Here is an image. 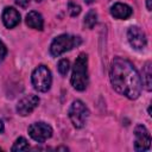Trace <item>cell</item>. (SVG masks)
Segmentation results:
<instances>
[{
	"mask_svg": "<svg viewBox=\"0 0 152 152\" xmlns=\"http://www.w3.org/2000/svg\"><path fill=\"white\" fill-rule=\"evenodd\" d=\"M113 88L119 94L134 100L141 93V78L133 64L121 57L113 59L109 71Z\"/></svg>",
	"mask_w": 152,
	"mask_h": 152,
	"instance_id": "6da1fadb",
	"label": "cell"
},
{
	"mask_svg": "<svg viewBox=\"0 0 152 152\" xmlns=\"http://www.w3.org/2000/svg\"><path fill=\"white\" fill-rule=\"evenodd\" d=\"M71 84L80 91L84 90L88 86V56L86 53H80L74 63Z\"/></svg>",
	"mask_w": 152,
	"mask_h": 152,
	"instance_id": "7a4b0ae2",
	"label": "cell"
},
{
	"mask_svg": "<svg viewBox=\"0 0 152 152\" xmlns=\"http://www.w3.org/2000/svg\"><path fill=\"white\" fill-rule=\"evenodd\" d=\"M81 43H82V40L78 36L61 34L52 40L51 46H50V53L53 57H58L59 55L78 46Z\"/></svg>",
	"mask_w": 152,
	"mask_h": 152,
	"instance_id": "3957f363",
	"label": "cell"
},
{
	"mask_svg": "<svg viewBox=\"0 0 152 152\" xmlns=\"http://www.w3.org/2000/svg\"><path fill=\"white\" fill-rule=\"evenodd\" d=\"M51 72L45 65H39L32 72V84L38 91H48L51 87Z\"/></svg>",
	"mask_w": 152,
	"mask_h": 152,
	"instance_id": "277c9868",
	"label": "cell"
},
{
	"mask_svg": "<svg viewBox=\"0 0 152 152\" xmlns=\"http://www.w3.org/2000/svg\"><path fill=\"white\" fill-rule=\"evenodd\" d=\"M88 116H89V110L86 107V104L80 100L74 101L69 108V118H70L74 127L82 128L86 125Z\"/></svg>",
	"mask_w": 152,
	"mask_h": 152,
	"instance_id": "5b68a950",
	"label": "cell"
},
{
	"mask_svg": "<svg viewBox=\"0 0 152 152\" xmlns=\"http://www.w3.org/2000/svg\"><path fill=\"white\" fill-rule=\"evenodd\" d=\"M28 134L37 142H44L52 135V128L50 125L43 121L34 122L28 127Z\"/></svg>",
	"mask_w": 152,
	"mask_h": 152,
	"instance_id": "8992f818",
	"label": "cell"
},
{
	"mask_svg": "<svg viewBox=\"0 0 152 152\" xmlns=\"http://www.w3.org/2000/svg\"><path fill=\"white\" fill-rule=\"evenodd\" d=\"M135 141H134V150L135 151H146L151 146V135L147 128L144 125H138L134 129Z\"/></svg>",
	"mask_w": 152,
	"mask_h": 152,
	"instance_id": "52a82bcc",
	"label": "cell"
},
{
	"mask_svg": "<svg viewBox=\"0 0 152 152\" xmlns=\"http://www.w3.org/2000/svg\"><path fill=\"white\" fill-rule=\"evenodd\" d=\"M38 103H39V97L36 96V95H27L25 97H23L18 104H17V112L19 115L21 116H26L28 115L30 113H32L36 107H38Z\"/></svg>",
	"mask_w": 152,
	"mask_h": 152,
	"instance_id": "ba28073f",
	"label": "cell"
},
{
	"mask_svg": "<svg viewBox=\"0 0 152 152\" xmlns=\"http://www.w3.org/2000/svg\"><path fill=\"white\" fill-rule=\"evenodd\" d=\"M127 38H128V42L129 44L137 49V50H141L145 48L146 45V37H145V33L144 31L138 27V26H131L127 31Z\"/></svg>",
	"mask_w": 152,
	"mask_h": 152,
	"instance_id": "9c48e42d",
	"label": "cell"
},
{
	"mask_svg": "<svg viewBox=\"0 0 152 152\" xmlns=\"http://www.w3.org/2000/svg\"><path fill=\"white\" fill-rule=\"evenodd\" d=\"M2 21L7 28H13L20 23V14L13 7H6L2 12Z\"/></svg>",
	"mask_w": 152,
	"mask_h": 152,
	"instance_id": "30bf717a",
	"label": "cell"
},
{
	"mask_svg": "<svg viewBox=\"0 0 152 152\" xmlns=\"http://www.w3.org/2000/svg\"><path fill=\"white\" fill-rule=\"evenodd\" d=\"M132 8L126 4L116 2L110 7V14L116 19H127L132 15Z\"/></svg>",
	"mask_w": 152,
	"mask_h": 152,
	"instance_id": "8fae6325",
	"label": "cell"
},
{
	"mask_svg": "<svg viewBox=\"0 0 152 152\" xmlns=\"http://www.w3.org/2000/svg\"><path fill=\"white\" fill-rule=\"evenodd\" d=\"M26 25L31 28H34V30H39L42 31L43 27H44V20H43V17L40 13L36 12V11H31L27 13L26 15Z\"/></svg>",
	"mask_w": 152,
	"mask_h": 152,
	"instance_id": "7c38bea8",
	"label": "cell"
},
{
	"mask_svg": "<svg viewBox=\"0 0 152 152\" xmlns=\"http://www.w3.org/2000/svg\"><path fill=\"white\" fill-rule=\"evenodd\" d=\"M142 75H144V83H145V87L146 89L150 91L152 89V80H151V62H147L142 69Z\"/></svg>",
	"mask_w": 152,
	"mask_h": 152,
	"instance_id": "4fadbf2b",
	"label": "cell"
},
{
	"mask_svg": "<svg viewBox=\"0 0 152 152\" xmlns=\"http://www.w3.org/2000/svg\"><path fill=\"white\" fill-rule=\"evenodd\" d=\"M96 21H97V14H96V12L93 11V10L89 11V12L87 13L86 18H84V25H86L88 28H93V27L95 26Z\"/></svg>",
	"mask_w": 152,
	"mask_h": 152,
	"instance_id": "5bb4252c",
	"label": "cell"
},
{
	"mask_svg": "<svg viewBox=\"0 0 152 152\" xmlns=\"http://www.w3.org/2000/svg\"><path fill=\"white\" fill-rule=\"evenodd\" d=\"M27 148H28V142H27V140H26L25 138L20 137V138H18V139L15 140V142L13 144L11 151H25V150H27Z\"/></svg>",
	"mask_w": 152,
	"mask_h": 152,
	"instance_id": "9a60e30c",
	"label": "cell"
},
{
	"mask_svg": "<svg viewBox=\"0 0 152 152\" xmlns=\"http://www.w3.org/2000/svg\"><path fill=\"white\" fill-rule=\"evenodd\" d=\"M69 66H70V63H69L68 59H61L58 62V71H59V74L62 76L66 75L68 71H69Z\"/></svg>",
	"mask_w": 152,
	"mask_h": 152,
	"instance_id": "2e32d148",
	"label": "cell"
},
{
	"mask_svg": "<svg viewBox=\"0 0 152 152\" xmlns=\"http://www.w3.org/2000/svg\"><path fill=\"white\" fill-rule=\"evenodd\" d=\"M68 10H69V13H70L71 17H76V15H78L80 12H81V6L77 5V4L74 2V1H69V4H68Z\"/></svg>",
	"mask_w": 152,
	"mask_h": 152,
	"instance_id": "e0dca14e",
	"label": "cell"
},
{
	"mask_svg": "<svg viewBox=\"0 0 152 152\" xmlns=\"http://www.w3.org/2000/svg\"><path fill=\"white\" fill-rule=\"evenodd\" d=\"M6 53H7V49H6L5 44L0 40V62L4 61V58L6 57Z\"/></svg>",
	"mask_w": 152,
	"mask_h": 152,
	"instance_id": "ac0fdd59",
	"label": "cell"
},
{
	"mask_svg": "<svg viewBox=\"0 0 152 152\" xmlns=\"http://www.w3.org/2000/svg\"><path fill=\"white\" fill-rule=\"evenodd\" d=\"M15 4L19 5L21 8H26L30 4V0H15Z\"/></svg>",
	"mask_w": 152,
	"mask_h": 152,
	"instance_id": "d6986e66",
	"label": "cell"
},
{
	"mask_svg": "<svg viewBox=\"0 0 152 152\" xmlns=\"http://www.w3.org/2000/svg\"><path fill=\"white\" fill-rule=\"evenodd\" d=\"M151 5H152V0H147V4H146V6H147V10H148V11H151V10H152Z\"/></svg>",
	"mask_w": 152,
	"mask_h": 152,
	"instance_id": "ffe728a7",
	"label": "cell"
},
{
	"mask_svg": "<svg viewBox=\"0 0 152 152\" xmlns=\"http://www.w3.org/2000/svg\"><path fill=\"white\" fill-rule=\"evenodd\" d=\"M4 131V124H2V121L0 120V133Z\"/></svg>",
	"mask_w": 152,
	"mask_h": 152,
	"instance_id": "44dd1931",
	"label": "cell"
},
{
	"mask_svg": "<svg viewBox=\"0 0 152 152\" xmlns=\"http://www.w3.org/2000/svg\"><path fill=\"white\" fill-rule=\"evenodd\" d=\"M84 1H87V2H93L94 0H84Z\"/></svg>",
	"mask_w": 152,
	"mask_h": 152,
	"instance_id": "7402d4cb",
	"label": "cell"
},
{
	"mask_svg": "<svg viewBox=\"0 0 152 152\" xmlns=\"http://www.w3.org/2000/svg\"><path fill=\"white\" fill-rule=\"evenodd\" d=\"M36 1H37V2H40V1H43V0H36Z\"/></svg>",
	"mask_w": 152,
	"mask_h": 152,
	"instance_id": "603a6c76",
	"label": "cell"
},
{
	"mask_svg": "<svg viewBox=\"0 0 152 152\" xmlns=\"http://www.w3.org/2000/svg\"><path fill=\"white\" fill-rule=\"evenodd\" d=\"M0 151H1V148H0Z\"/></svg>",
	"mask_w": 152,
	"mask_h": 152,
	"instance_id": "cb8c5ba5",
	"label": "cell"
}]
</instances>
